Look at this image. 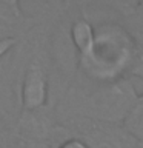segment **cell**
<instances>
[{
  "instance_id": "cell-1",
  "label": "cell",
  "mask_w": 143,
  "mask_h": 148,
  "mask_svg": "<svg viewBox=\"0 0 143 148\" xmlns=\"http://www.w3.org/2000/svg\"><path fill=\"white\" fill-rule=\"evenodd\" d=\"M86 14L94 20V37L77 56L76 76L99 85L134 79L143 82V49L131 31L115 16L95 18Z\"/></svg>"
},
{
  "instance_id": "cell-2",
  "label": "cell",
  "mask_w": 143,
  "mask_h": 148,
  "mask_svg": "<svg viewBox=\"0 0 143 148\" xmlns=\"http://www.w3.org/2000/svg\"><path fill=\"white\" fill-rule=\"evenodd\" d=\"M140 96L142 92L137 91L134 80L99 85L74 76L55 103V116L59 122L69 119H89L123 123Z\"/></svg>"
},
{
  "instance_id": "cell-3",
  "label": "cell",
  "mask_w": 143,
  "mask_h": 148,
  "mask_svg": "<svg viewBox=\"0 0 143 148\" xmlns=\"http://www.w3.org/2000/svg\"><path fill=\"white\" fill-rule=\"evenodd\" d=\"M59 123L65 125L89 148H143V143L129 133L123 123L89 119H69Z\"/></svg>"
},
{
  "instance_id": "cell-4",
  "label": "cell",
  "mask_w": 143,
  "mask_h": 148,
  "mask_svg": "<svg viewBox=\"0 0 143 148\" xmlns=\"http://www.w3.org/2000/svg\"><path fill=\"white\" fill-rule=\"evenodd\" d=\"M22 68L20 40L14 51L0 59V125L11 128L18 116V77Z\"/></svg>"
},
{
  "instance_id": "cell-5",
  "label": "cell",
  "mask_w": 143,
  "mask_h": 148,
  "mask_svg": "<svg viewBox=\"0 0 143 148\" xmlns=\"http://www.w3.org/2000/svg\"><path fill=\"white\" fill-rule=\"evenodd\" d=\"M123 125L126 127L129 133L134 134L143 143V92L138 102L136 103V106H134L132 111L126 117V120L123 122Z\"/></svg>"
},
{
  "instance_id": "cell-6",
  "label": "cell",
  "mask_w": 143,
  "mask_h": 148,
  "mask_svg": "<svg viewBox=\"0 0 143 148\" xmlns=\"http://www.w3.org/2000/svg\"><path fill=\"white\" fill-rule=\"evenodd\" d=\"M9 148H54V147L51 145V143H46V142H39V140H31V139L17 137L11 133Z\"/></svg>"
},
{
  "instance_id": "cell-7",
  "label": "cell",
  "mask_w": 143,
  "mask_h": 148,
  "mask_svg": "<svg viewBox=\"0 0 143 148\" xmlns=\"http://www.w3.org/2000/svg\"><path fill=\"white\" fill-rule=\"evenodd\" d=\"M55 148H89V147H88L80 137L74 136V134L71 133V136H68L65 140H62Z\"/></svg>"
},
{
  "instance_id": "cell-8",
  "label": "cell",
  "mask_w": 143,
  "mask_h": 148,
  "mask_svg": "<svg viewBox=\"0 0 143 148\" xmlns=\"http://www.w3.org/2000/svg\"><path fill=\"white\" fill-rule=\"evenodd\" d=\"M9 139H11V128L0 125V148H9Z\"/></svg>"
},
{
  "instance_id": "cell-9",
  "label": "cell",
  "mask_w": 143,
  "mask_h": 148,
  "mask_svg": "<svg viewBox=\"0 0 143 148\" xmlns=\"http://www.w3.org/2000/svg\"><path fill=\"white\" fill-rule=\"evenodd\" d=\"M138 6H140V9L143 11V0H138Z\"/></svg>"
}]
</instances>
